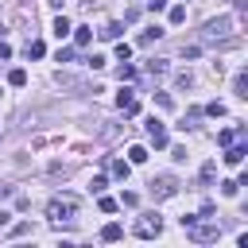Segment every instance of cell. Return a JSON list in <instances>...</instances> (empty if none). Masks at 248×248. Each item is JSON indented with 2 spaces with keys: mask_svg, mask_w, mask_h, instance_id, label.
I'll use <instances>...</instances> for the list:
<instances>
[{
  "mask_svg": "<svg viewBox=\"0 0 248 248\" xmlns=\"http://www.w3.org/2000/svg\"><path fill=\"white\" fill-rule=\"evenodd\" d=\"M182 229H186V236H190L194 244H213V240L221 236V225H217L213 217L202 221V217H190V213H186V217H182Z\"/></svg>",
  "mask_w": 248,
  "mask_h": 248,
  "instance_id": "6da1fadb",
  "label": "cell"
},
{
  "mask_svg": "<svg viewBox=\"0 0 248 248\" xmlns=\"http://www.w3.org/2000/svg\"><path fill=\"white\" fill-rule=\"evenodd\" d=\"M46 217H50L54 225L74 221V217H78V198H74V194H58V198H50V202H46Z\"/></svg>",
  "mask_w": 248,
  "mask_h": 248,
  "instance_id": "7a4b0ae2",
  "label": "cell"
},
{
  "mask_svg": "<svg viewBox=\"0 0 248 248\" xmlns=\"http://www.w3.org/2000/svg\"><path fill=\"white\" fill-rule=\"evenodd\" d=\"M229 31H232V16H217V19H209V23L202 27V43H217V39H229Z\"/></svg>",
  "mask_w": 248,
  "mask_h": 248,
  "instance_id": "3957f363",
  "label": "cell"
},
{
  "mask_svg": "<svg viewBox=\"0 0 248 248\" xmlns=\"http://www.w3.org/2000/svg\"><path fill=\"white\" fill-rule=\"evenodd\" d=\"M147 186H151V198H155V202H167V198L178 194V178H174V174H155Z\"/></svg>",
  "mask_w": 248,
  "mask_h": 248,
  "instance_id": "277c9868",
  "label": "cell"
},
{
  "mask_svg": "<svg viewBox=\"0 0 248 248\" xmlns=\"http://www.w3.org/2000/svg\"><path fill=\"white\" fill-rule=\"evenodd\" d=\"M159 232H163V217H159V213H140V221H136V236L151 240V236H159Z\"/></svg>",
  "mask_w": 248,
  "mask_h": 248,
  "instance_id": "5b68a950",
  "label": "cell"
},
{
  "mask_svg": "<svg viewBox=\"0 0 248 248\" xmlns=\"http://www.w3.org/2000/svg\"><path fill=\"white\" fill-rule=\"evenodd\" d=\"M147 140L155 143V151H159V147H167V124H163L159 116H151V120H147Z\"/></svg>",
  "mask_w": 248,
  "mask_h": 248,
  "instance_id": "8992f818",
  "label": "cell"
},
{
  "mask_svg": "<svg viewBox=\"0 0 248 248\" xmlns=\"http://www.w3.org/2000/svg\"><path fill=\"white\" fill-rule=\"evenodd\" d=\"M132 93H136V89H132V85H124V89H120V93H116V105H120V108H124V116H136V108H140V105H136V97H132Z\"/></svg>",
  "mask_w": 248,
  "mask_h": 248,
  "instance_id": "52a82bcc",
  "label": "cell"
},
{
  "mask_svg": "<svg viewBox=\"0 0 248 248\" xmlns=\"http://www.w3.org/2000/svg\"><path fill=\"white\" fill-rule=\"evenodd\" d=\"M244 155H248V147H244V143H229L221 159H225L229 167H240V163H244Z\"/></svg>",
  "mask_w": 248,
  "mask_h": 248,
  "instance_id": "ba28073f",
  "label": "cell"
},
{
  "mask_svg": "<svg viewBox=\"0 0 248 248\" xmlns=\"http://www.w3.org/2000/svg\"><path fill=\"white\" fill-rule=\"evenodd\" d=\"M236 140H244V128H221V132H217V143H221V147H229V143H236Z\"/></svg>",
  "mask_w": 248,
  "mask_h": 248,
  "instance_id": "9c48e42d",
  "label": "cell"
},
{
  "mask_svg": "<svg viewBox=\"0 0 248 248\" xmlns=\"http://www.w3.org/2000/svg\"><path fill=\"white\" fill-rule=\"evenodd\" d=\"M232 93H236L240 101H248V70H240V74L232 78Z\"/></svg>",
  "mask_w": 248,
  "mask_h": 248,
  "instance_id": "30bf717a",
  "label": "cell"
},
{
  "mask_svg": "<svg viewBox=\"0 0 248 248\" xmlns=\"http://www.w3.org/2000/svg\"><path fill=\"white\" fill-rule=\"evenodd\" d=\"M108 170H112V174H116V178L124 182V178L132 174V163H124V159H108Z\"/></svg>",
  "mask_w": 248,
  "mask_h": 248,
  "instance_id": "8fae6325",
  "label": "cell"
},
{
  "mask_svg": "<svg viewBox=\"0 0 248 248\" xmlns=\"http://www.w3.org/2000/svg\"><path fill=\"white\" fill-rule=\"evenodd\" d=\"M120 35H124V23H105L101 27V39H108V43H116Z\"/></svg>",
  "mask_w": 248,
  "mask_h": 248,
  "instance_id": "7c38bea8",
  "label": "cell"
},
{
  "mask_svg": "<svg viewBox=\"0 0 248 248\" xmlns=\"http://www.w3.org/2000/svg\"><path fill=\"white\" fill-rule=\"evenodd\" d=\"M159 35H163V27L155 23V27H147V31H140V39H136V43H140V46H151V43H155Z\"/></svg>",
  "mask_w": 248,
  "mask_h": 248,
  "instance_id": "4fadbf2b",
  "label": "cell"
},
{
  "mask_svg": "<svg viewBox=\"0 0 248 248\" xmlns=\"http://www.w3.org/2000/svg\"><path fill=\"white\" fill-rule=\"evenodd\" d=\"M74 31V43L78 46H89V39H93V27H70Z\"/></svg>",
  "mask_w": 248,
  "mask_h": 248,
  "instance_id": "5bb4252c",
  "label": "cell"
},
{
  "mask_svg": "<svg viewBox=\"0 0 248 248\" xmlns=\"http://www.w3.org/2000/svg\"><path fill=\"white\" fill-rule=\"evenodd\" d=\"M120 236H124V225H116V221L101 229V240H120Z\"/></svg>",
  "mask_w": 248,
  "mask_h": 248,
  "instance_id": "9a60e30c",
  "label": "cell"
},
{
  "mask_svg": "<svg viewBox=\"0 0 248 248\" xmlns=\"http://www.w3.org/2000/svg\"><path fill=\"white\" fill-rule=\"evenodd\" d=\"M23 54H27V58H43V54H46V46H43L39 39H31V43L23 46Z\"/></svg>",
  "mask_w": 248,
  "mask_h": 248,
  "instance_id": "2e32d148",
  "label": "cell"
},
{
  "mask_svg": "<svg viewBox=\"0 0 248 248\" xmlns=\"http://www.w3.org/2000/svg\"><path fill=\"white\" fill-rule=\"evenodd\" d=\"M50 31H54V35H58V39H66V35H70V19H66V16H58V19H54V27H50Z\"/></svg>",
  "mask_w": 248,
  "mask_h": 248,
  "instance_id": "e0dca14e",
  "label": "cell"
},
{
  "mask_svg": "<svg viewBox=\"0 0 248 248\" xmlns=\"http://www.w3.org/2000/svg\"><path fill=\"white\" fill-rule=\"evenodd\" d=\"M8 85H16V89H19V85H27V70H19V66H16V70L8 74Z\"/></svg>",
  "mask_w": 248,
  "mask_h": 248,
  "instance_id": "ac0fdd59",
  "label": "cell"
},
{
  "mask_svg": "<svg viewBox=\"0 0 248 248\" xmlns=\"http://www.w3.org/2000/svg\"><path fill=\"white\" fill-rule=\"evenodd\" d=\"M116 78H120V81H132V78H136V66H132V62H120Z\"/></svg>",
  "mask_w": 248,
  "mask_h": 248,
  "instance_id": "d6986e66",
  "label": "cell"
},
{
  "mask_svg": "<svg viewBox=\"0 0 248 248\" xmlns=\"http://www.w3.org/2000/svg\"><path fill=\"white\" fill-rule=\"evenodd\" d=\"M213 178H217V163H205V167H202V186H209Z\"/></svg>",
  "mask_w": 248,
  "mask_h": 248,
  "instance_id": "ffe728a7",
  "label": "cell"
},
{
  "mask_svg": "<svg viewBox=\"0 0 248 248\" xmlns=\"http://www.w3.org/2000/svg\"><path fill=\"white\" fill-rule=\"evenodd\" d=\"M236 190H240L236 178H225V182H221V194H225V198H236Z\"/></svg>",
  "mask_w": 248,
  "mask_h": 248,
  "instance_id": "44dd1931",
  "label": "cell"
},
{
  "mask_svg": "<svg viewBox=\"0 0 248 248\" xmlns=\"http://www.w3.org/2000/svg\"><path fill=\"white\" fill-rule=\"evenodd\" d=\"M128 163H147V147H132L128 151Z\"/></svg>",
  "mask_w": 248,
  "mask_h": 248,
  "instance_id": "7402d4cb",
  "label": "cell"
},
{
  "mask_svg": "<svg viewBox=\"0 0 248 248\" xmlns=\"http://www.w3.org/2000/svg\"><path fill=\"white\" fill-rule=\"evenodd\" d=\"M105 186H108V178H105V174H93V182H89V190H93V194H105Z\"/></svg>",
  "mask_w": 248,
  "mask_h": 248,
  "instance_id": "603a6c76",
  "label": "cell"
},
{
  "mask_svg": "<svg viewBox=\"0 0 248 248\" xmlns=\"http://www.w3.org/2000/svg\"><path fill=\"white\" fill-rule=\"evenodd\" d=\"M120 205H128V209H136V205H140V194H132V190H124V194H120Z\"/></svg>",
  "mask_w": 248,
  "mask_h": 248,
  "instance_id": "cb8c5ba5",
  "label": "cell"
},
{
  "mask_svg": "<svg viewBox=\"0 0 248 248\" xmlns=\"http://www.w3.org/2000/svg\"><path fill=\"white\" fill-rule=\"evenodd\" d=\"M132 58V46L128 43H116V62H128Z\"/></svg>",
  "mask_w": 248,
  "mask_h": 248,
  "instance_id": "d4e9b609",
  "label": "cell"
},
{
  "mask_svg": "<svg viewBox=\"0 0 248 248\" xmlns=\"http://www.w3.org/2000/svg\"><path fill=\"white\" fill-rule=\"evenodd\" d=\"M147 74H167V62H163V58H151V62H147Z\"/></svg>",
  "mask_w": 248,
  "mask_h": 248,
  "instance_id": "484cf974",
  "label": "cell"
},
{
  "mask_svg": "<svg viewBox=\"0 0 248 248\" xmlns=\"http://www.w3.org/2000/svg\"><path fill=\"white\" fill-rule=\"evenodd\" d=\"M155 105H159V108H174V97H170V93H155Z\"/></svg>",
  "mask_w": 248,
  "mask_h": 248,
  "instance_id": "4316f807",
  "label": "cell"
},
{
  "mask_svg": "<svg viewBox=\"0 0 248 248\" xmlns=\"http://www.w3.org/2000/svg\"><path fill=\"white\" fill-rule=\"evenodd\" d=\"M205 116H225V105H221V101H209V105H205Z\"/></svg>",
  "mask_w": 248,
  "mask_h": 248,
  "instance_id": "83f0119b",
  "label": "cell"
},
{
  "mask_svg": "<svg viewBox=\"0 0 248 248\" xmlns=\"http://www.w3.org/2000/svg\"><path fill=\"white\" fill-rule=\"evenodd\" d=\"M116 209H120L116 198H101V213H116Z\"/></svg>",
  "mask_w": 248,
  "mask_h": 248,
  "instance_id": "f1b7e54d",
  "label": "cell"
},
{
  "mask_svg": "<svg viewBox=\"0 0 248 248\" xmlns=\"http://www.w3.org/2000/svg\"><path fill=\"white\" fill-rule=\"evenodd\" d=\"M182 19H186V8L174 4V8H170V23H182Z\"/></svg>",
  "mask_w": 248,
  "mask_h": 248,
  "instance_id": "f546056e",
  "label": "cell"
},
{
  "mask_svg": "<svg viewBox=\"0 0 248 248\" xmlns=\"http://www.w3.org/2000/svg\"><path fill=\"white\" fill-rule=\"evenodd\" d=\"M74 58V46H58V54H54V62H70Z\"/></svg>",
  "mask_w": 248,
  "mask_h": 248,
  "instance_id": "4dcf8cb0",
  "label": "cell"
},
{
  "mask_svg": "<svg viewBox=\"0 0 248 248\" xmlns=\"http://www.w3.org/2000/svg\"><path fill=\"white\" fill-rule=\"evenodd\" d=\"M27 232H31V221H19V225L12 229V236H27Z\"/></svg>",
  "mask_w": 248,
  "mask_h": 248,
  "instance_id": "1f68e13d",
  "label": "cell"
},
{
  "mask_svg": "<svg viewBox=\"0 0 248 248\" xmlns=\"http://www.w3.org/2000/svg\"><path fill=\"white\" fill-rule=\"evenodd\" d=\"M8 58H12V46H8V43H0V62H8Z\"/></svg>",
  "mask_w": 248,
  "mask_h": 248,
  "instance_id": "d6a6232c",
  "label": "cell"
},
{
  "mask_svg": "<svg viewBox=\"0 0 248 248\" xmlns=\"http://www.w3.org/2000/svg\"><path fill=\"white\" fill-rule=\"evenodd\" d=\"M8 217H12V213H4V209H0V229H4V225H8Z\"/></svg>",
  "mask_w": 248,
  "mask_h": 248,
  "instance_id": "836d02e7",
  "label": "cell"
},
{
  "mask_svg": "<svg viewBox=\"0 0 248 248\" xmlns=\"http://www.w3.org/2000/svg\"><path fill=\"white\" fill-rule=\"evenodd\" d=\"M46 4H50V8H62V4H66V0H46Z\"/></svg>",
  "mask_w": 248,
  "mask_h": 248,
  "instance_id": "e575fe53",
  "label": "cell"
}]
</instances>
